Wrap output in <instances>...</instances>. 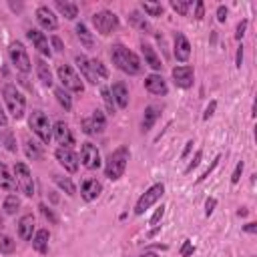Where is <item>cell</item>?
I'll use <instances>...</instances> for the list:
<instances>
[{
  "mask_svg": "<svg viewBox=\"0 0 257 257\" xmlns=\"http://www.w3.org/2000/svg\"><path fill=\"white\" fill-rule=\"evenodd\" d=\"M111 59L117 64L119 71L127 75H141L143 73V62L133 50H129L125 44H113L111 46Z\"/></svg>",
  "mask_w": 257,
  "mask_h": 257,
  "instance_id": "6da1fadb",
  "label": "cell"
},
{
  "mask_svg": "<svg viewBox=\"0 0 257 257\" xmlns=\"http://www.w3.org/2000/svg\"><path fill=\"white\" fill-rule=\"evenodd\" d=\"M127 163H129V149L127 147H119L115 153H111V157L107 159L105 177L111 179V181L121 179L123 173H125V169H127Z\"/></svg>",
  "mask_w": 257,
  "mask_h": 257,
  "instance_id": "7a4b0ae2",
  "label": "cell"
},
{
  "mask_svg": "<svg viewBox=\"0 0 257 257\" xmlns=\"http://www.w3.org/2000/svg\"><path fill=\"white\" fill-rule=\"evenodd\" d=\"M2 97H4V102L8 107V113L19 121V119L24 117V111H26V100L22 97V93L14 87V84H4L2 89Z\"/></svg>",
  "mask_w": 257,
  "mask_h": 257,
  "instance_id": "3957f363",
  "label": "cell"
},
{
  "mask_svg": "<svg viewBox=\"0 0 257 257\" xmlns=\"http://www.w3.org/2000/svg\"><path fill=\"white\" fill-rule=\"evenodd\" d=\"M28 125H30L32 133L37 135L44 145L50 143V139H53V127H50L48 117H46L42 111H32V115H30V119H28Z\"/></svg>",
  "mask_w": 257,
  "mask_h": 257,
  "instance_id": "277c9868",
  "label": "cell"
},
{
  "mask_svg": "<svg viewBox=\"0 0 257 257\" xmlns=\"http://www.w3.org/2000/svg\"><path fill=\"white\" fill-rule=\"evenodd\" d=\"M57 73H59V79L62 82V87L68 89V91H73V93H82L84 91V84L80 80V77L75 73V68L71 64H59L57 68Z\"/></svg>",
  "mask_w": 257,
  "mask_h": 257,
  "instance_id": "5b68a950",
  "label": "cell"
},
{
  "mask_svg": "<svg viewBox=\"0 0 257 257\" xmlns=\"http://www.w3.org/2000/svg\"><path fill=\"white\" fill-rule=\"evenodd\" d=\"M163 193H165V185L163 183H155L153 187H149V189L139 197V201H137V205H135V213L137 215H143L151 205H155L161 197H163Z\"/></svg>",
  "mask_w": 257,
  "mask_h": 257,
  "instance_id": "8992f818",
  "label": "cell"
},
{
  "mask_svg": "<svg viewBox=\"0 0 257 257\" xmlns=\"http://www.w3.org/2000/svg\"><path fill=\"white\" fill-rule=\"evenodd\" d=\"M93 24H95L97 32L107 37V34H111L119 28V16L111 10H100V12L93 14Z\"/></svg>",
  "mask_w": 257,
  "mask_h": 257,
  "instance_id": "52a82bcc",
  "label": "cell"
},
{
  "mask_svg": "<svg viewBox=\"0 0 257 257\" xmlns=\"http://www.w3.org/2000/svg\"><path fill=\"white\" fill-rule=\"evenodd\" d=\"M14 181H16V187L20 189V193H24L26 197L34 195V181H32V175H30V169L24 163L14 165Z\"/></svg>",
  "mask_w": 257,
  "mask_h": 257,
  "instance_id": "ba28073f",
  "label": "cell"
},
{
  "mask_svg": "<svg viewBox=\"0 0 257 257\" xmlns=\"http://www.w3.org/2000/svg\"><path fill=\"white\" fill-rule=\"evenodd\" d=\"M8 50H10V60H12V64L16 66V71H20V73H30V68H32L30 57H28V53H26V48L22 46V42L14 40V42L10 44Z\"/></svg>",
  "mask_w": 257,
  "mask_h": 257,
  "instance_id": "9c48e42d",
  "label": "cell"
},
{
  "mask_svg": "<svg viewBox=\"0 0 257 257\" xmlns=\"http://www.w3.org/2000/svg\"><path fill=\"white\" fill-rule=\"evenodd\" d=\"M80 161H82V165L87 167L89 171L99 169L100 167V153H99L97 145L82 143V147H80Z\"/></svg>",
  "mask_w": 257,
  "mask_h": 257,
  "instance_id": "30bf717a",
  "label": "cell"
},
{
  "mask_svg": "<svg viewBox=\"0 0 257 257\" xmlns=\"http://www.w3.org/2000/svg\"><path fill=\"white\" fill-rule=\"evenodd\" d=\"M55 157L60 163V167H64V171H68V173H77V171H79V157L71 149L59 147L57 153H55Z\"/></svg>",
  "mask_w": 257,
  "mask_h": 257,
  "instance_id": "8fae6325",
  "label": "cell"
},
{
  "mask_svg": "<svg viewBox=\"0 0 257 257\" xmlns=\"http://www.w3.org/2000/svg\"><path fill=\"white\" fill-rule=\"evenodd\" d=\"M53 135H55V139L60 147L64 149H71L75 145V137L71 133V127H68L64 121H57L55 123V129H53Z\"/></svg>",
  "mask_w": 257,
  "mask_h": 257,
  "instance_id": "7c38bea8",
  "label": "cell"
},
{
  "mask_svg": "<svg viewBox=\"0 0 257 257\" xmlns=\"http://www.w3.org/2000/svg\"><path fill=\"white\" fill-rule=\"evenodd\" d=\"M193 79H195L193 66H175L173 68V80L177 87H181V89L193 87Z\"/></svg>",
  "mask_w": 257,
  "mask_h": 257,
  "instance_id": "4fadbf2b",
  "label": "cell"
},
{
  "mask_svg": "<svg viewBox=\"0 0 257 257\" xmlns=\"http://www.w3.org/2000/svg\"><path fill=\"white\" fill-rule=\"evenodd\" d=\"M173 55L179 62H187L191 57V44L189 40H187V37L183 32H177L175 34V50H173Z\"/></svg>",
  "mask_w": 257,
  "mask_h": 257,
  "instance_id": "5bb4252c",
  "label": "cell"
},
{
  "mask_svg": "<svg viewBox=\"0 0 257 257\" xmlns=\"http://www.w3.org/2000/svg\"><path fill=\"white\" fill-rule=\"evenodd\" d=\"M37 20H39V24H40L44 30H57V28H59L57 16H55V12L50 10L48 6H39V8H37Z\"/></svg>",
  "mask_w": 257,
  "mask_h": 257,
  "instance_id": "9a60e30c",
  "label": "cell"
},
{
  "mask_svg": "<svg viewBox=\"0 0 257 257\" xmlns=\"http://www.w3.org/2000/svg\"><path fill=\"white\" fill-rule=\"evenodd\" d=\"M26 37H28V40L32 42L34 48H39L40 55L50 57V46H48V39L44 37V32H40V30H37V28H30V30L26 32Z\"/></svg>",
  "mask_w": 257,
  "mask_h": 257,
  "instance_id": "2e32d148",
  "label": "cell"
},
{
  "mask_svg": "<svg viewBox=\"0 0 257 257\" xmlns=\"http://www.w3.org/2000/svg\"><path fill=\"white\" fill-rule=\"evenodd\" d=\"M75 62H77V66H79L80 75L84 77V80H89L91 84H97V82H99V77H97V73H95L93 60H89L87 57L79 55V57H75Z\"/></svg>",
  "mask_w": 257,
  "mask_h": 257,
  "instance_id": "e0dca14e",
  "label": "cell"
},
{
  "mask_svg": "<svg viewBox=\"0 0 257 257\" xmlns=\"http://www.w3.org/2000/svg\"><path fill=\"white\" fill-rule=\"evenodd\" d=\"M145 89L151 95H159V97H165L167 95V84H165L163 77H159V75H149L145 79Z\"/></svg>",
  "mask_w": 257,
  "mask_h": 257,
  "instance_id": "ac0fdd59",
  "label": "cell"
},
{
  "mask_svg": "<svg viewBox=\"0 0 257 257\" xmlns=\"http://www.w3.org/2000/svg\"><path fill=\"white\" fill-rule=\"evenodd\" d=\"M102 191V185L97 179H87L80 185V195L84 201H95Z\"/></svg>",
  "mask_w": 257,
  "mask_h": 257,
  "instance_id": "d6986e66",
  "label": "cell"
},
{
  "mask_svg": "<svg viewBox=\"0 0 257 257\" xmlns=\"http://www.w3.org/2000/svg\"><path fill=\"white\" fill-rule=\"evenodd\" d=\"M111 95H113L115 105L119 109H125L129 105V89H127L125 82H115L113 89H111Z\"/></svg>",
  "mask_w": 257,
  "mask_h": 257,
  "instance_id": "ffe728a7",
  "label": "cell"
},
{
  "mask_svg": "<svg viewBox=\"0 0 257 257\" xmlns=\"http://www.w3.org/2000/svg\"><path fill=\"white\" fill-rule=\"evenodd\" d=\"M141 50H143L145 62H147V64L153 68V71H161V68H163V62H161L159 55L155 53V48H153L151 44H147V42H143V44H141Z\"/></svg>",
  "mask_w": 257,
  "mask_h": 257,
  "instance_id": "44dd1931",
  "label": "cell"
},
{
  "mask_svg": "<svg viewBox=\"0 0 257 257\" xmlns=\"http://www.w3.org/2000/svg\"><path fill=\"white\" fill-rule=\"evenodd\" d=\"M32 231H34V217L32 215L20 217V221H19V235H20L22 241H30Z\"/></svg>",
  "mask_w": 257,
  "mask_h": 257,
  "instance_id": "7402d4cb",
  "label": "cell"
},
{
  "mask_svg": "<svg viewBox=\"0 0 257 257\" xmlns=\"http://www.w3.org/2000/svg\"><path fill=\"white\" fill-rule=\"evenodd\" d=\"M0 189H4V191H14L16 189L14 175L10 173V169L4 163H0Z\"/></svg>",
  "mask_w": 257,
  "mask_h": 257,
  "instance_id": "603a6c76",
  "label": "cell"
},
{
  "mask_svg": "<svg viewBox=\"0 0 257 257\" xmlns=\"http://www.w3.org/2000/svg\"><path fill=\"white\" fill-rule=\"evenodd\" d=\"M37 75L44 87H53V73H50V66L46 60H42V59L37 60Z\"/></svg>",
  "mask_w": 257,
  "mask_h": 257,
  "instance_id": "cb8c5ba5",
  "label": "cell"
},
{
  "mask_svg": "<svg viewBox=\"0 0 257 257\" xmlns=\"http://www.w3.org/2000/svg\"><path fill=\"white\" fill-rule=\"evenodd\" d=\"M55 4H57V10H59L62 16H66L68 20H75L77 16H79V6H77L75 2H66V0L62 2V0H57Z\"/></svg>",
  "mask_w": 257,
  "mask_h": 257,
  "instance_id": "d4e9b609",
  "label": "cell"
},
{
  "mask_svg": "<svg viewBox=\"0 0 257 257\" xmlns=\"http://www.w3.org/2000/svg\"><path fill=\"white\" fill-rule=\"evenodd\" d=\"M77 37L79 40L82 42L84 48H95V37H93V32L87 28V24H77Z\"/></svg>",
  "mask_w": 257,
  "mask_h": 257,
  "instance_id": "484cf974",
  "label": "cell"
},
{
  "mask_svg": "<svg viewBox=\"0 0 257 257\" xmlns=\"http://www.w3.org/2000/svg\"><path fill=\"white\" fill-rule=\"evenodd\" d=\"M48 231L46 229H40V231H37V235H34V239H32V247L37 249L39 253H46L48 251Z\"/></svg>",
  "mask_w": 257,
  "mask_h": 257,
  "instance_id": "4316f807",
  "label": "cell"
},
{
  "mask_svg": "<svg viewBox=\"0 0 257 257\" xmlns=\"http://www.w3.org/2000/svg\"><path fill=\"white\" fill-rule=\"evenodd\" d=\"M91 125H93V133H102V131L107 129V119H105V113H102L100 109L93 111Z\"/></svg>",
  "mask_w": 257,
  "mask_h": 257,
  "instance_id": "83f0119b",
  "label": "cell"
},
{
  "mask_svg": "<svg viewBox=\"0 0 257 257\" xmlns=\"http://www.w3.org/2000/svg\"><path fill=\"white\" fill-rule=\"evenodd\" d=\"M157 117H159V109L157 107L151 105V107L145 109V117H143V131L145 133L153 129V125H155V121H157Z\"/></svg>",
  "mask_w": 257,
  "mask_h": 257,
  "instance_id": "f1b7e54d",
  "label": "cell"
},
{
  "mask_svg": "<svg viewBox=\"0 0 257 257\" xmlns=\"http://www.w3.org/2000/svg\"><path fill=\"white\" fill-rule=\"evenodd\" d=\"M24 151H26V157L32 159V161H40L42 159V149L34 141H30V139L24 141Z\"/></svg>",
  "mask_w": 257,
  "mask_h": 257,
  "instance_id": "f546056e",
  "label": "cell"
},
{
  "mask_svg": "<svg viewBox=\"0 0 257 257\" xmlns=\"http://www.w3.org/2000/svg\"><path fill=\"white\" fill-rule=\"evenodd\" d=\"M129 20H131V24H133V26H137L141 32H151V24L145 20V16H141L137 10H133V12L129 14Z\"/></svg>",
  "mask_w": 257,
  "mask_h": 257,
  "instance_id": "4dcf8cb0",
  "label": "cell"
},
{
  "mask_svg": "<svg viewBox=\"0 0 257 257\" xmlns=\"http://www.w3.org/2000/svg\"><path fill=\"white\" fill-rule=\"evenodd\" d=\"M53 179H55V183H57V185L60 187V189H62V191H64L66 195H71V197H73V195L77 193V187H75V183H73L71 179H68V177H62V175H55Z\"/></svg>",
  "mask_w": 257,
  "mask_h": 257,
  "instance_id": "1f68e13d",
  "label": "cell"
},
{
  "mask_svg": "<svg viewBox=\"0 0 257 257\" xmlns=\"http://www.w3.org/2000/svg\"><path fill=\"white\" fill-rule=\"evenodd\" d=\"M55 97H57V100L62 105L64 111H71L73 109V99H71V95L66 93V89H62V87L60 89H55Z\"/></svg>",
  "mask_w": 257,
  "mask_h": 257,
  "instance_id": "d6a6232c",
  "label": "cell"
},
{
  "mask_svg": "<svg viewBox=\"0 0 257 257\" xmlns=\"http://www.w3.org/2000/svg\"><path fill=\"white\" fill-rule=\"evenodd\" d=\"M19 209H20V199L16 197V195H8V197L4 199V211H6L8 215H14Z\"/></svg>",
  "mask_w": 257,
  "mask_h": 257,
  "instance_id": "836d02e7",
  "label": "cell"
},
{
  "mask_svg": "<svg viewBox=\"0 0 257 257\" xmlns=\"http://www.w3.org/2000/svg\"><path fill=\"white\" fill-rule=\"evenodd\" d=\"M14 249H16V241L12 237H8V235L0 237V253L10 255V253H14Z\"/></svg>",
  "mask_w": 257,
  "mask_h": 257,
  "instance_id": "e575fe53",
  "label": "cell"
},
{
  "mask_svg": "<svg viewBox=\"0 0 257 257\" xmlns=\"http://www.w3.org/2000/svg\"><path fill=\"white\" fill-rule=\"evenodd\" d=\"M171 6L181 16H187L189 14V8H191V0H171Z\"/></svg>",
  "mask_w": 257,
  "mask_h": 257,
  "instance_id": "d590c367",
  "label": "cell"
},
{
  "mask_svg": "<svg viewBox=\"0 0 257 257\" xmlns=\"http://www.w3.org/2000/svg\"><path fill=\"white\" fill-rule=\"evenodd\" d=\"M100 95H102V100H105L107 113H109V115H115V113H117V105H115V99H113V95H111V89H102Z\"/></svg>",
  "mask_w": 257,
  "mask_h": 257,
  "instance_id": "8d00e7d4",
  "label": "cell"
},
{
  "mask_svg": "<svg viewBox=\"0 0 257 257\" xmlns=\"http://www.w3.org/2000/svg\"><path fill=\"white\" fill-rule=\"evenodd\" d=\"M141 8H143L149 16H163V6H161V4H155V2H143Z\"/></svg>",
  "mask_w": 257,
  "mask_h": 257,
  "instance_id": "74e56055",
  "label": "cell"
},
{
  "mask_svg": "<svg viewBox=\"0 0 257 257\" xmlns=\"http://www.w3.org/2000/svg\"><path fill=\"white\" fill-rule=\"evenodd\" d=\"M93 66H95V73H97V77H99V79H107V77H109L107 66L102 64L100 60H97V59H95V60H93Z\"/></svg>",
  "mask_w": 257,
  "mask_h": 257,
  "instance_id": "f35d334b",
  "label": "cell"
},
{
  "mask_svg": "<svg viewBox=\"0 0 257 257\" xmlns=\"http://www.w3.org/2000/svg\"><path fill=\"white\" fill-rule=\"evenodd\" d=\"M219 161H221V157H219V155H217V157H215V159H213V161H211V165H209V169H205V173H203V175H201V177H197V183H203V181H205V179H207V177H209V175H211V173H213V169H215V167H217V165H219Z\"/></svg>",
  "mask_w": 257,
  "mask_h": 257,
  "instance_id": "ab89813d",
  "label": "cell"
},
{
  "mask_svg": "<svg viewBox=\"0 0 257 257\" xmlns=\"http://www.w3.org/2000/svg\"><path fill=\"white\" fill-rule=\"evenodd\" d=\"M201 157H203V151H197V153H195V157H193V161H191L189 165H187L185 173H191L193 169H197V167H199V163H201Z\"/></svg>",
  "mask_w": 257,
  "mask_h": 257,
  "instance_id": "60d3db41",
  "label": "cell"
},
{
  "mask_svg": "<svg viewBox=\"0 0 257 257\" xmlns=\"http://www.w3.org/2000/svg\"><path fill=\"white\" fill-rule=\"evenodd\" d=\"M241 173H243V161H239L237 167H235V171H233V175H231V183L233 185L239 183V179H241Z\"/></svg>",
  "mask_w": 257,
  "mask_h": 257,
  "instance_id": "b9f144b4",
  "label": "cell"
},
{
  "mask_svg": "<svg viewBox=\"0 0 257 257\" xmlns=\"http://www.w3.org/2000/svg\"><path fill=\"white\" fill-rule=\"evenodd\" d=\"M215 205H217V199H215V197H209L207 201H205V215L211 217L213 211H215Z\"/></svg>",
  "mask_w": 257,
  "mask_h": 257,
  "instance_id": "7bdbcfd3",
  "label": "cell"
},
{
  "mask_svg": "<svg viewBox=\"0 0 257 257\" xmlns=\"http://www.w3.org/2000/svg\"><path fill=\"white\" fill-rule=\"evenodd\" d=\"M163 215H165V207L161 205V207H157L155 213H153V217H151V225H159V221L163 219Z\"/></svg>",
  "mask_w": 257,
  "mask_h": 257,
  "instance_id": "ee69618b",
  "label": "cell"
},
{
  "mask_svg": "<svg viewBox=\"0 0 257 257\" xmlns=\"http://www.w3.org/2000/svg\"><path fill=\"white\" fill-rule=\"evenodd\" d=\"M193 251H195V247H193V243L187 239V241L183 243V247H181V257H189V255H193Z\"/></svg>",
  "mask_w": 257,
  "mask_h": 257,
  "instance_id": "f6af8a7d",
  "label": "cell"
},
{
  "mask_svg": "<svg viewBox=\"0 0 257 257\" xmlns=\"http://www.w3.org/2000/svg\"><path fill=\"white\" fill-rule=\"evenodd\" d=\"M39 209H40V213H42V215H44V217H46V219L50 221V223H57V217H55V213L50 211V209L46 207V205H40Z\"/></svg>",
  "mask_w": 257,
  "mask_h": 257,
  "instance_id": "bcb514c9",
  "label": "cell"
},
{
  "mask_svg": "<svg viewBox=\"0 0 257 257\" xmlns=\"http://www.w3.org/2000/svg\"><path fill=\"white\" fill-rule=\"evenodd\" d=\"M245 30H247V20H241L237 24V32H235V39L237 40H241L243 39V34H245Z\"/></svg>",
  "mask_w": 257,
  "mask_h": 257,
  "instance_id": "7dc6e473",
  "label": "cell"
},
{
  "mask_svg": "<svg viewBox=\"0 0 257 257\" xmlns=\"http://www.w3.org/2000/svg\"><path fill=\"white\" fill-rule=\"evenodd\" d=\"M203 16H205V4L201 2H195V20H203Z\"/></svg>",
  "mask_w": 257,
  "mask_h": 257,
  "instance_id": "c3c4849f",
  "label": "cell"
},
{
  "mask_svg": "<svg viewBox=\"0 0 257 257\" xmlns=\"http://www.w3.org/2000/svg\"><path fill=\"white\" fill-rule=\"evenodd\" d=\"M215 109H217V102H215V100H211V102H209V107L205 109V113H203V119H205V121H207V119L215 113Z\"/></svg>",
  "mask_w": 257,
  "mask_h": 257,
  "instance_id": "681fc988",
  "label": "cell"
},
{
  "mask_svg": "<svg viewBox=\"0 0 257 257\" xmlns=\"http://www.w3.org/2000/svg\"><path fill=\"white\" fill-rule=\"evenodd\" d=\"M217 20L219 22H225L227 20V8L225 6H219L217 8Z\"/></svg>",
  "mask_w": 257,
  "mask_h": 257,
  "instance_id": "f907efd6",
  "label": "cell"
},
{
  "mask_svg": "<svg viewBox=\"0 0 257 257\" xmlns=\"http://www.w3.org/2000/svg\"><path fill=\"white\" fill-rule=\"evenodd\" d=\"M50 42H53V48L57 50V53H62V50H64V44H62V40L59 37H53V40H50Z\"/></svg>",
  "mask_w": 257,
  "mask_h": 257,
  "instance_id": "816d5d0a",
  "label": "cell"
},
{
  "mask_svg": "<svg viewBox=\"0 0 257 257\" xmlns=\"http://www.w3.org/2000/svg\"><path fill=\"white\" fill-rule=\"evenodd\" d=\"M241 64H243V46H239L237 48V57H235V66L241 68Z\"/></svg>",
  "mask_w": 257,
  "mask_h": 257,
  "instance_id": "f5cc1de1",
  "label": "cell"
},
{
  "mask_svg": "<svg viewBox=\"0 0 257 257\" xmlns=\"http://www.w3.org/2000/svg\"><path fill=\"white\" fill-rule=\"evenodd\" d=\"M193 141H187V145H185V149H183V155H181V159H187V157H189V153L193 151Z\"/></svg>",
  "mask_w": 257,
  "mask_h": 257,
  "instance_id": "db71d44e",
  "label": "cell"
},
{
  "mask_svg": "<svg viewBox=\"0 0 257 257\" xmlns=\"http://www.w3.org/2000/svg\"><path fill=\"white\" fill-rule=\"evenodd\" d=\"M82 131L87 135H93V125H91L89 119H84V121H82Z\"/></svg>",
  "mask_w": 257,
  "mask_h": 257,
  "instance_id": "11a10c76",
  "label": "cell"
},
{
  "mask_svg": "<svg viewBox=\"0 0 257 257\" xmlns=\"http://www.w3.org/2000/svg\"><path fill=\"white\" fill-rule=\"evenodd\" d=\"M6 149H8V151H16V145H14V139H12V133H8V137H6Z\"/></svg>",
  "mask_w": 257,
  "mask_h": 257,
  "instance_id": "9f6ffc18",
  "label": "cell"
},
{
  "mask_svg": "<svg viewBox=\"0 0 257 257\" xmlns=\"http://www.w3.org/2000/svg\"><path fill=\"white\" fill-rule=\"evenodd\" d=\"M243 231H245V233H257V223H247V225L243 227Z\"/></svg>",
  "mask_w": 257,
  "mask_h": 257,
  "instance_id": "6f0895ef",
  "label": "cell"
},
{
  "mask_svg": "<svg viewBox=\"0 0 257 257\" xmlns=\"http://www.w3.org/2000/svg\"><path fill=\"white\" fill-rule=\"evenodd\" d=\"M0 125H2V127L8 125V119H6V113L2 111V107H0Z\"/></svg>",
  "mask_w": 257,
  "mask_h": 257,
  "instance_id": "680465c9",
  "label": "cell"
},
{
  "mask_svg": "<svg viewBox=\"0 0 257 257\" xmlns=\"http://www.w3.org/2000/svg\"><path fill=\"white\" fill-rule=\"evenodd\" d=\"M237 215H239V217H245V215H247V209H239Z\"/></svg>",
  "mask_w": 257,
  "mask_h": 257,
  "instance_id": "91938a15",
  "label": "cell"
},
{
  "mask_svg": "<svg viewBox=\"0 0 257 257\" xmlns=\"http://www.w3.org/2000/svg\"><path fill=\"white\" fill-rule=\"evenodd\" d=\"M141 257H157V253H145V255H141Z\"/></svg>",
  "mask_w": 257,
  "mask_h": 257,
  "instance_id": "94428289",
  "label": "cell"
},
{
  "mask_svg": "<svg viewBox=\"0 0 257 257\" xmlns=\"http://www.w3.org/2000/svg\"><path fill=\"white\" fill-rule=\"evenodd\" d=\"M0 139H2V135H0Z\"/></svg>",
  "mask_w": 257,
  "mask_h": 257,
  "instance_id": "6125c7cd",
  "label": "cell"
}]
</instances>
